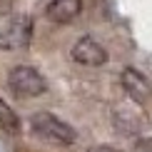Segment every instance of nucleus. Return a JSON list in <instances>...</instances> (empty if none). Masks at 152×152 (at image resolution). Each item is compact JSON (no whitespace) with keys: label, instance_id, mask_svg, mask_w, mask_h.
I'll return each mask as SVG.
<instances>
[{"label":"nucleus","instance_id":"8","mask_svg":"<svg viewBox=\"0 0 152 152\" xmlns=\"http://www.w3.org/2000/svg\"><path fill=\"white\" fill-rule=\"evenodd\" d=\"M87 152H122V150L112 147V145H95V147H90Z\"/></svg>","mask_w":152,"mask_h":152},{"label":"nucleus","instance_id":"4","mask_svg":"<svg viewBox=\"0 0 152 152\" xmlns=\"http://www.w3.org/2000/svg\"><path fill=\"white\" fill-rule=\"evenodd\" d=\"M70 58L77 62V65H85V67H100L107 62V50L100 40H95L92 35H82L77 42L70 48Z\"/></svg>","mask_w":152,"mask_h":152},{"label":"nucleus","instance_id":"1","mask_svg":"<svg viewBox=\"0 0 152 152\" xmlns=\"http://www.w3.org/2000/svg\"><path fill=\"white\" fill-rule=\"evenodd\" d=\"M30 127H33V132L37 137L50 140L55 145H72V142H77L75 127H70L65 120H60L58 115H53V112H35V115L30 117Z\"/></svg>","mask_w":152,"mask_h":152},{"label":"nucleus","instance_id":"5","mask_svg":"<svg viewBox=\"0 0 152 152\" xmlns=\"http://www.w3.org/2000/svg\"><path fill=\"white\" fill-rule=\"evenodd\" d=\"M120 85H122V90L127 92L135 102H147L150 95H152L150 80L145 77L140 70H135V67H125L122 70V75H120Z\"/></svg>","mask_w":152,"mask_h":152},{"label":"nucleus","instance_id":"2","mask_svg":"<svg viewBox=\"0 0 152 152\" xmlns=\"http://www.w3.org/2000/svg\"><path fill=\"white\" fill-rule=\"evenodd\" d=\"M8 87L15 92V97H40L48 90V80L40 75V70L30 65H15L8 75Z\"/></svg>","mask_w":152,"mask_h":152},{"label":"nucleus","instance_id":"7","mask_svg":"<svg viewBox=\"0 0 152 152\" xmlns=\"http://www.w3.org/2000/svg\"><path fill=\"white\" fill-rule=\"evenodd\" d=\"M0 127H3L8 135H18L20 132V117L12 107L0 97Z\"/></svg>","mask_w":152,"mask_h":152},{"label":"nucleus","instance_id":"6","mask_svg":"<svg viewBox=\"0 0 152 152\" xmlns=\"http://www.w3.org/2000/svg\"><path fill=\"white\" fill-rule=\"evenodd\" d=\"M82 12V0H50L45 5V18L50 23H72Z\"/></svg>","mask_w":152,"mask_h":152},{"label":"nucleus","instance_id":"3","mask_svg":"<svg viewBox=\"0 0 152 152\" xmlns=\"http://www.w3.org/2000/svg\"><path fill=\"white\" fill-rule=\"evenodd\" d=\"M35 23L30 15H12L0 28V50H25L33 40Z\"/></svg>","mask_w":152,"mask_h":152}]
</instances>
